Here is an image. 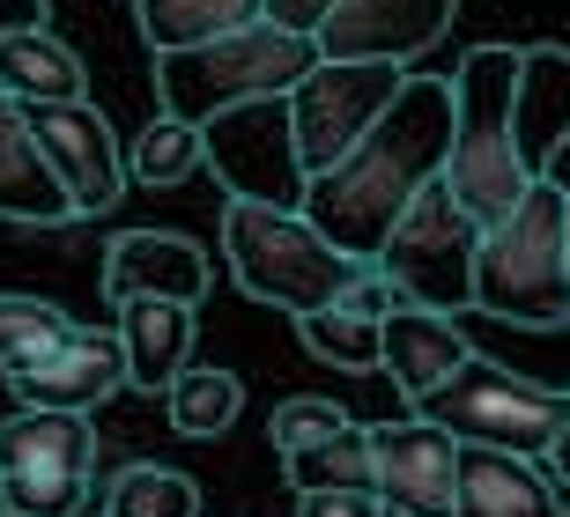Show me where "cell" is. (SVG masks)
<instances>
[{
    "label": "cell",
    "instance_id": "cell-33",
    "mask_svg": "<svg viewBox=\"0 0 570 517\" xmlns=\"http://www.w3.org/2000/svg\"><path fill=\"white\" fill-rule=\"evenodd\" d=\"M541 178H549V186H556V192H563V200H570V133H563V141H556V156H549V163H541Z\"/></svg>",
    "mask_w": 570,
    "mask_h": 517
},
{
    "label": "cell",
    "instance_id": "cell-17",
    "mask_svg": "<svg viewBox=\"0 0 570 517\" xmlns=\"http://www.w3.org/2000/svg\"><path fill=\"white\" fill-rule=\"evenodd\" d=\"M466 355H474V340L452 326V310H430V304H393V310H385V355H379V370L393 377L407 399L438 392Z\"/></svg>",
    "mask_w": 570,
    "mask_h": 517
},
{
    "label": "cell",
    "instance_id": "cell-21",
    "mask_svg": "<svg viewBox=\"0 0 570 517\" xmlns=\"http://www.w3.org/2000/svg\"><path fill=\"white\" fill-rule=\"evenodd\" d=\"M0 89L16 103H67V97H89V74L45 22H30V30L0 38Z\"/></svg>",
    "mask_w": 570,
    "mask_h": 517
},
{
    "label": "cell",
    "instance_id": "cell-19",
    "mask_svg": "<svg viewBox=\"0 0 570 517\" xmlns=\"http://www.w3.org/2000/svg\"><path fill=\"white\" fill-rule=\"evenodd\" d=\"M511 126H519V156L541 178L556 141L570 133V52L563 44H527L519 52V89H511Z\"/></svg>",
    "mask_w": 570,
    "mask_h": 517
},
{
    "label": "cell",
    "instance_id": "cell-25",
    "mask_svg": "<svg viewBox=\"0 0 570 517\" xmlns=\"http://www.w3.org/2000/svg\"><path fill=\"white\" fill-rule=\"evenodd\" d=\"M208 163V133L186 119H148V133L127 148V178H141V186H178V178H193V170Z\"/></svg>",
    "mask_w": 570,
    "mask_h": 517
},
{
    "label": "cell",
    "instance_id": "cell-32",
    "mask_svg": "<svg viewBox=\"0 0 570 517\" xmlns=\"http://www.w3.org/2000/svg\"><path fill=\"white\" fill-rule=\"evenodd\" d=\"M30 22H45V0H0V38L8 30H30Z\"/></svg>",
    "mask_w": 570,
    "mask_h": 517
},
{
    "label": "cell",
    "instance_id": "cell-24",
    "mask_svg": "<svg viewBox=\"0 0 570 517\" xmlns=\"http://www.w3.org/2000/svg\"><path fill=\"white\" fill-rule=\"evenodd\" d=\"M164 392H170V429L178 436H223L245 414V385L230 370H215V362H186Z\"/></svg>",
    "mask_w": 570,
    "mask_h": 517
},
{
    "label": "cell",
    "instance_id": "cell-30",
    "mask_svg": "<svg viewBox=\"0 0 570 517\" xmlns=\"http://www.w3.org/2000/svg\"><path fill=\"white\" fill-rule=\"evenodd\" d=\"M334 16V0H267V22H282V30H304V38H318V22Z\"/></svg>",
    "mask_w": 570,
    "mask_h": 517
},
{
    "label": "cell",
    "instance_id": "cell-7",
    "mask_svg": "<svg viewBox=\"0 0 570 517\" xmlns=\"http://www.w3.org/2000/svg\"><path fill=\"white\" fill-rule=\"evenodd\" d=\"M474 251H482V215L460 200V192L430 178L407 215L393 222L385 251L371 267L393 274V289L407 304H430V310H474Z\"/></svg>",
    "mask_w": 570,
    "mask_h": 517
},
{
    "label": "cell",
    "instance_id": "cell-31",
    "mask_svg": "<svg viewBox=\"0 0 570 517\" xmlns=\"http://www.w3.org/2000/svg\"><path fill=\"white\" fill-rule=\"evenodd\" d=\"M541 466H549L556 488H570V414L556 421V436H549V451H541Z\"/></svg>",
    "mask_w": 570,
    "mask_h": 517
},
{
    "label": "cell",
    "instance_id": "cell-35",
    "mask_svg": "<svg viewBox=\"0 0 570 517\" xmlns=\"http://www.w3.org/2000/svg\"><path fill=\"white\" fill-rule=\"evenodd\" d=\"M97 517H111V510H97Z\"/></svg>",
    "mask_w": 570,
    "mask_h": 517
},
{
    "label": "cell",
    "instance_id": "cell-20",
    "mask_svg": "<svg viewBox=\"0 0 570 517\" xmlns=\"http://www.w3.org/2000/svg\"><path fill=\"white\" fill-rule=\"evenodd\" d=\"M119 348H127V385L156 392L193 362V304L178 296H134L119 304Z\"/></svg>",
    "mask_w": 570,
    "mask_h": 517
},
{
    "label": "cell",
    "instance_id": "cell-1",
    "mask_svg": "<svg viewBox=\"0 0 570 517\" xmlns=\"http://www.w3.org/2000/svg\"><path fill=\"white\" fill-rule=\"evenodd\" d=\"M444 148H452V82L438 74H407L401 97L379 111V126L363 133L334 170H318L304 186V215L334 237L356 267H371L407 215V200L444 178Z\"/></svg>",
    "mask_w": 570,
    "mask_h": 517
},
{
    "label": "cell",
    "instance_id": "cell-26",
    "mask_svg": "<svg viewBox=\"0 0 570 517\" xmlns=\"http://www.w3.org/2000/svg\"><path fill=\"white\" fill-rule=\"evenodd\" d=\"M111 517H200V496L178 466H127L105 496Z\"/></svg>",
    "mask_w": 570,
    "mask_h": 517
},
{
    "label": "cell",
    "instance_id": "cell-18",
    "mask_svg": "<svg viewBox=\"0 0 570 517\" xmlns=\"http://www.w3.org/2000/svg\"><path fill=\"white\" fill-rule=\"evenodd\" d=\"M0 222H38V229L75 222V200L38 156V133H30V119L8 89H0Z\"/></svg>",
    "mask_w": 570,
    "mask_h": 517
},
{
    "label": "cell",
    "instance_id": "cell-22",
    "mask_svg": "<svg viewBox=\"0 0 570 517\" xmlns=\"http://www.w3.org/2000/svg\"><path fill=\"white\" fill-rule=\"evenodd\" d=\"M134 16H141V38L156 52H178V44H208L223 30L259 22L267 0H134Z\"/></svg>",
    "mask_w": 570,
    "mask_h": 517
},
{
    "label": "cell",
    "instance_id": "cell-23",
    "mask_svg": "<svg viewBox=\"0 0 570 517\" xmlns=\"http://www.w3.org/2000/svg\"><path fill=\"white\" fill-rule=\"evenodd\" d=\"M289 466V488H379V451H371V429L363 421H341L334 436H318L304 451L282 458Z\"/></svg>",
    "mask_w": 570,
    "mask_h": 517
},
{
    "label": "cell",
    "instance_id": "cell-27",
    "mask_svg": "<svg viewBox=\"0 0 570 517\" xmlns=\"http://www.w3.org/2000/svg\"><path fill=\"white\" fill-rule=\"evenodd\" d=\"M67 332V310L45 304V296H0V370L30 362L38 348H52Z\"/></svg>",
    "mask_w": 570,
    "mask_h": 517
},
{
    "label": "cell",
    "instance_id": "cell-15",
    "mask_svg": "<svg viewBox=\"0 0 570 517\" xmlns=\"http://www.w3.org/2000/svg\"><path fill=\"white\" fill-rule=\"evenodd\" d=\"M452 517H570V503L556 496V480H549L541 458L460 444V496H452Z\"/></svg>",
    "mask_w": 570,
    "mask_h": 517
},
{
    "label": "cell",
    "instance_id": "cell-10",
    "mask_svg": "<svg viewBox=\"0 0 570 517\" xmlns=\"http://www.w3.org/2000/svg\"><path fill=\"white\" fill-rule=\"evenodd\" d=\"M208 163L230 178L237 200H275V207H304V156H296V126H289V97H253L215 111L208 126Z\"/></svg>",
    "mask_w": 570,
    "mask_h": 517
},
{
    "label": "cell",
    "instance_id": "cell-4",
    "mask_svg": "<svg viewBox=\"0 0 570 517\" xmlns=\"http://www.w3.org/2000/svg\"><path fill=\"white\" fill-rule=\"evenodd\" d=\"M511 89H519V52H511V44H474L460 60V74H452L444 186L460 192L482 222L511 215L533 186L527 156H519V126H511Z\"/></svg>",
    "mask_w": 570,
    "mask_h": 517
},
{
    "label": "cell",
    "instance_id": "cell-9",
    "mask_svg": "<svg viewBox=\"0 0 570 517\" xmlns=\"http://www.w3.org/2000/svg\"><path fill=\"white\" fill-rule=\"evenodd\" d=\"M401 60H326L289 89V126H296V156H304V178L334 170L348 148L379 126V111L401 97Z\"/></svg>",
    "mask_w": 570,
    "mask_h": 517
},
{
    "label": "cell",
    "instance_id": "cell-13",
    "mask_svg": "<svg viewBox=\"0 0 570 517\" xmlns=\"http://www.w3.org/2000/svg\"><path fill=\"white\" fill-rule=\"evenodd\" d=\"M371 451H379V496L393 517H452V496H460V436L452 429H438L430 414L385 421L371 429Z\"/></svg>",
    "mask_w": 570,
    "mask_h": 517
},
{
    "label": "cell",
    "instance_id": "cell-11",
    "mask_svg": "<svg viewBox=\"0 0 570 517\" xmlns=\"http://www.w3.org/2000/svg\"><path fill=\"white\" fill-rule=\"evenodd\" d=\"M22 119H30V133H38V156L52 163L60 192L75 200V215L119 207V192H127V156H119V141H111V126H105L97 103L89 97L22 103Z\"/></svg>",
    "mask_w": 570,
    "mask_h": 517
},
{
    "label": "cell",
    "instance_id": "cell-5",
    "mask_svg": "<svg viewBox=\"0 0 570 517\" xmlns=\"http://www.w3.org/2000/svg\"><path fill=\"white\" fill-rule=\"evenodd\" d=\"M223 251L230 274L253 304H275L289 318L334 304L356 281V259L304 215V207H275V200H230L223 207Z\"/></svg>",
    "mask_w": 570,
    "mask_h": 517
},
{
    "label": "cell",
    "instance_id": "cell-3",
    "mask_svg": "<svg viewBox=\"0 0 570 517\" xmlns=\"http://www.w3.org/2000/svg\"><path fill=\"white\" fill-rule=\"evenodd\" d=\"M318 67V38L304 30H282V22H245V30H223L208 44H178V52H156V97H164L170 119L208 126L215 111L253 97H289L304 74Z\"/></svg>",
    "mask_w": 570,
    "mask_h": 517
},
{
    "label": "cell",
    "instance_id": "cell-6",
    "mask_svg": "<svg viewBox=\"0 0 570 517\" xmlns=\"http://www.w3.org/2000/svg\"><path fill=\"white\" fill-rule=\"evenodd\" d=\"M415 414H430V421L452 429L460 444H489V451L541 458V451H549V436H556V421L570 414V392H563V385H533V377L504 370V362H489V355H466L438 392L415 399Z\"/></svg>",
    "mask_w": 570,
    "mask_h": 517
},
{
    "label": "cell",
    "instance_id": "cell-8",
    "mask_svg": "<svg viewBox=\"0 0 570 517\" xmlns=\"http://www.w3.org/2000/svg\"><path fill=\"white\" fill-rule=\"evenodd\" d=\"M97 474V429L67 407H22L0 421V503L30 517H82Z\"/></svg>",
    "mask_w": 570,
    "mask_h": 517
},
{
    "label": "cell",
    "instance_id": "cell-34",
    "mask_svg": "<svg viewBox=\"0 0 570 517\" xmlns=\"http://www.w3.org/2000/svg\"><path fill=\"white\" fill-rule=\"evenodd\" d=\"M0 517H30V510H0Z\"/></svg>",
    "mask_w": 570,
    "mask_h": 517
},
{
    "label": "cell",
    "instance_id": "cell-12",
    "mask_svg": "<svg viewBox=\"0 0 570 517\" xmlns=\"http://www.w3.org/2000/svg\"><path fill=\"white\" fill-rule=\"evenodd\" d=\"M22 407H67V414H89L105 407L119 385H127V348H119V326H67L52 348H38L30 362L8 370Z\"/></svg>",
    "mask_w": 570,
    "mask_h": 517
},
{
    "label": "cell",
    "instance_id": "cell-14",
    "mask_svg": "<svg viewBox=\"0 0 570 517\" xmlns=\"http://www.w3.org/2000/svg\"><path fill=\"white\" fill-rule=\"evenodd\" d=\"M460 0H334V16L318 22L326 60H415L444 38Z\"/></svg>",
    "mask_w": 570,
    "mask_h": 517
},
{
    "label": "cell",
    "instance_id": "cell-16",
    "mask_svg": "<svg viewBox=\"0 0 570 517\" xmlns=\"http://www.w3.org/2000/svg\"><path fill=\"white\" fill-rule=\"evenodd\" d=\"M134 296H178V304H200L208 296V259L200 245L170 237V229H127L119 245L105 251V304H134Z\"/></svg>",
    "mask_w": 570,
    "mask_h": 517
},
{
    "label": "cell",
    "instance_id": "cell-2",
    "mask_svg": "<svg viewBox=\"0 0 570 517\" xmlns=\"http://www.w3.org/2000/svg\"><path fill=\"white\" fill-rule=\"evenodd\" d=\"M474 310L511 318V326H563L570 318V200L549 178H533L511 215L482 222Z\"/></svg>",
    "mask_w": 570,
    "mask_h": 517
},
{
    "label": "cell",
    "instance_id": "cell-29",
    "mask_svg": "<svg viewBox=\"0 0 570 517\" xmlns=\"http://www.w3.org/2000/svg\"><path fill=\"white\" fill-rule=\"evenodd\" d=\"M296 517H393L379 488H304Z\"/></svg>",
    "mask_w": 570,
    "mask_h": 517
},
{
    "label": "cell",
    "instance_id": "cell-28",
    "mask_svg": "<svg viewBox=\"0 0 570 517\" xmlns=\"http://www.w3.org/2000/svg\"><path fill=\"white\" fill-rule=\"evenodd\" d=\"M341 421H348V414H341L334 399H282L267 436H275V451L289 458V451H304V444H318V436H334Z\"/></svg>",
    "mask_w": 570,
    "mask_h": 517
}]
</instances>
